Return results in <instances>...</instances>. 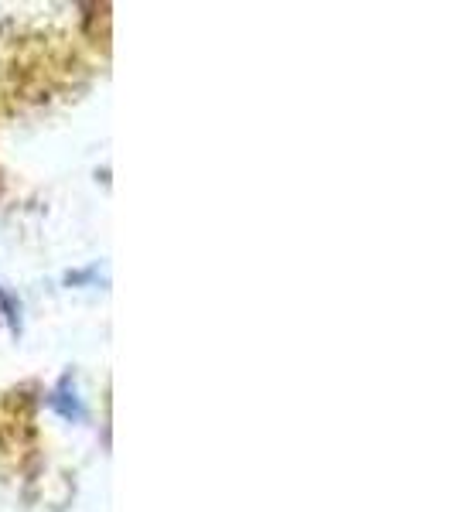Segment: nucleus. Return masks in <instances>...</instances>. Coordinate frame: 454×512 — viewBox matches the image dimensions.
<instances>
[{
	"mask_svg": "<svg viewBox=\"0 0 454 512\" xmlns=\"http://www.w3.org/2000/svg\"><path fill=\"white\" fill-rule=\"evenodd\" d=\"M52 407L59 410L65 420H82V417H86V410H82V403H79V396H76V386H72L69 376H65L62 383H59V390L52 393Z\"/></svg>",
	"mask_w": 454,
	"mask_h": 512,
	"instance_id": "nucleus-1",
	"label": "nucleus"
}]
</instances>
